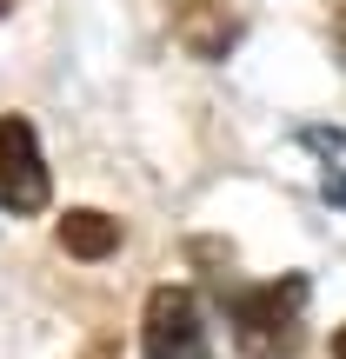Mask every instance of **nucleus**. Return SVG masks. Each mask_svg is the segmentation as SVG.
Instances as JSON below:
<instances>
[{"label": "nucleus", "instance_id": "obj_7", "mask_svg": "<svg viewBox=\"0 0 346 359\" xmlns=\"http://www.w3.org/2000/svg\"><path fill=\"white\" fill-rule=\"evenodd\" d=\"M333 359H346V326H340V339H333Z\"/></svg>", "mask_w": 346, "mask_h": 359}, {"label": "nucleus", "instance_id": "obj_3", "mask_svg": "<svg viewBox=\"0 0 346 359\" xmlns=\"http://www.w3.org/2000/svg\"><path fill=\"white\" fill-rule=\"evenodd\" d=\"M147 359H213L187 286H154V299H147Z\"/></svg>", "mask_w": 346, "mask_h": 359}, {"label": "nucleus", "instance_id": "obj_5", "mask_svg": "<svg viewBox=\"0 0 346 359\" xmlns=\"http://www.w3.org/2000/svg\"><path fill=\"white\" fill-rule=\"evenodd\" d=\"M60 246L74 259H107L120 246V219H107V213H93V206H74V213L60 219Z\"/></svg>", "mask_w": 346, "mask_h": 359}, {"label": "nucleus", "instance_id": "obj_8", "mask_svg": "<svg viewBox=\"0 0 346 359\" xmlns=\"http://www.w3.org/2000/svg\"><path fill=\"white\" fill-rule=\"evenodd\" d=\"M340 40H346V20H340Z\"/></svg>", "mask_w": 346, "mask_h": 359}, {"label": "nucleus", "instance_id": "obj_6", "mask_svg": "<svg viewBox=\"0 0 346 359\" xmlns=\"http://www.w3.org/2000/svg\"><path fill=\"white\" fill-rule=\"evenodd\" d=\"M300 147L320 160V193L346 213V127H300Z\"/></svg>", "mask_w": 346, "mask_h": 359}, {"label": "nucleus", "instance_id": "obj_4", "mask_svg": "<svg viewBox=\"0 0 346 359\" xmlns=\"http://www.w3.org/2000/svg\"><path fill=\"white\" fill-rule=\"evenodd\" d=\"M173 34L193 60H227V47L240 40V20L227 13V0H173Z\"/></svg>", "mask_w": 346, "mask_h": 359}, {"label": "nucleus", "instance_id": "obj_1", "mask_svg": "<svg viewBox=\"0 0 346 359\" xmlns=\"http://www.w3.org/2000/svg\"><path fill=\"white\" fill-rule=\"evenodd\" d=\"M233 339L246 359H293L307 346V280L280 273V280L240 293L233 299Z\"/></svg>", "mask_w": 346, "mask_h": 359}, {"label": "nucleus", "instance_id": "obj_2", "mask_svg": "<svg viewBox=\"0 0 346 359\" xmlns=\"http://www.w3.org/2000/svg\"><path fill=\"white\" fill-rule=\"evenodd\" d=\"M0 206L7 213H40L47 206V167H40V140L20 114L0 120Z\"/></svg>", "mask_w": 346, "mask_h": 359}]
</instances>
